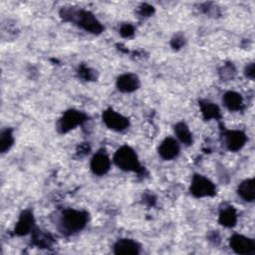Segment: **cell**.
I'll return each instance as SVG.
<instances>
[{
  "instance_id": "obj_1",
  "label": "cell",
  "mask_w": 255,
  "mask_h": 255,
  "mask_svg": "<svg viewBox=\"0 0 255 255\" xmlns=\"http://www.w3.org/2000/svg\"><path fill=\"white\" fill-rule=\"evenodd\" d=\"M60 16L64 21L73 22L92 34H101L104 31L102 23L90 11L72 7H63L60 11Z\"/></svg>"
},
{
  "instance_id": "obj_2",
  "label": "cell",
  "mask_w": 255,
  "mask_h": 255,
  "mask_svg": "<svg viewBox=\"0 0 255 255\" xmlns=\"http://www.w3.org/2000/svg\"><path fill=\"white\" fill-rule=\"evenodd\" d=\"M89 214L84 210L65 209L59 220V229L66 235L81 231L88 223Z\"/></svg>"
},
{
  "instance_id": "obj_3",
  "label": "cell",
  "mask_w": 255,
  "mask_h": 255,
  "mask_svg": "<svg viewBox=\"0 0 255 255\" xmlns=\"http://www.w3.org/2000/svg\"><path fill=\"white\" fill-rule=\"evenodd\" d=\"M114 162L119 168L125 171H132L136 173L143 171L135 151L128 145H123L115 152Z\"/></svg>"
},
{
  "instance_id": "obj_4",
  "label": "cell",
  "mask_w": 255,
  "mask_h": 255,
  "mask_svg": "<svg viewBox=\"0 0 255 255\" xmlns=\"http://www.w3.org/2000/svg\"><path fill=\"white\" fill-rule=\"evenodd\" d=\"M86 121L87 116L83 112L77 110H69L65 112L60 118L57 124V128L61 133H66L74 129L76 127L82 125Z\"/></svg>"
},
{
  "instance_id": "obj_5",
  "label": "cell",
  "mask_w": 255,
  "mask_h": 255,
  "mask_svg": "<svg viewBox=\"0 0 255 255\" xmlns=\"http://www.w3.org/2000/svg\"><path fill=\"white\" fill-rule=\"evenodd\" d=\"M189 190L190 193L197 198L213 196L216 193V187L214 183L201 174L193 175Z\"/></svg>"
},
{
  "instance_id": "obj_6",
  "label": "cell",
  "mask_w": 255,
  "mask_h": 255,
  "mask_svg": "<svg viewBox=\"0 0 255 255\" xmlns=\"http://www.w3.org/2000/svg\"><path fill=\"white\" fill-rule=\"evenodd\" d=\"M102 118L105 125L109 128L116 131H123L129 125L128 118L115 112L113 109H107L106 111H104Z\"/></svg>"
},
{
  "instance_id": "obj_7",
  "label": "cell",
  "mask_w": 255,
  "mask_h": 255,
  "mask_svg": "<svg viewBox=\"0 0 255 255\" xmlns=\"http://www.w3.org/2000/svg\"><path fill=\"white\" fill-rule=\"evenodd\" d=\"M229 244L231 249L237 253L242 255H249L255 253V242L253 239L246 237L241 234H233L230 237Z\"/></svg>"
},
{
  "instance_id": "obj_8",
  "label": "cell",
  "mask_w": 255,
  "mask_h": 255,
  "mask_svg": "<svg viewBox=\"0 0 255 255\" xmlns=\"http://www.w3.org/2000/svg\"><path fill=\"white\" fill-rule=\"evenodd\" d=\"M224 140L229 150L237 151L245 145L247 141V136L242 130H227L224 132Z\"/></svg>"
},
{
  "instance_id": "obj_9",
  "label": "cell",
  "mask_w": 255,
  "mask_h": 255,
  "mask_svg": "<svg viewBox=\"0 0 255 255\" xmlns=\"http://www.w3.org/2000/svg\"><path fill=\"white\" fill-rule=\"evenodd\" d=\"M90 166L95 174L104 175L111 168V159L105 151L100 150L92 157Z\"/></svg>"
},
{
  "instance_id": "obj_10",
  "label": "cell",
  "mask_w": 255,
  "mask_h": 255,
  "mask_svg": "<svg viewBox=\"0 0 255 255\" xmlns=\"http://www.w3.org/2000/svg\"><path fill=\"white\" fill-rule=\"evenodd\" d=\"M180 151L178 141L173 137H166L162 140L158 146V154L165 160H171L175 158Z\"/></svg>"
},
{
  "instance_id": "obj_11",
  "label": "cell",
  "mask_w": 255,
  "mask_h": 255,
  "mask_svg": "<svg viewBox=\"0 0 255 255\" xmlns=\"http://www.w3.org/2000/svg\"><path fill=\"white\" fill-rule=\"evenodd\" d=\"M140 86L138 77L131 73H126L121 75L117 80V87L120 92L131 93L136 91Z\"/></svg>"
},
{
  "instance_id": "obj_12",
  "label": "cell",
  "mask_w": 255,
  "mask_h": 255,
  "mask_svg": "<svg viewBox=\"0 0 255 255\" xmlns=\"http://www.w3.org/2000/svg\"><path fill=\"white\" fill-rule=\"evenodd\" d=\"M34 224H35V220H34V215L32 211L29 209H26L19 216V219L15 226V233L20 236L26 235L33 231V229L35 228Z\"/></svg>"
},
{
  "instance_id": "obj_13",
  "label": "cell",
  "mask_w": 255,
  "mask_h": 255,
  "mask_svg": "<svg viewBox=\"0 0 255 255\" xmlns=\"http://www.w3.org/2000/svg\"><path fill=\"white\" fill-rule=\"evenodd\" d=\"M140 251L139 244L129 238L119 239L114 245V253L120 255H136Z\"/></svg>"
},
{
  "instance_id": "obj_14",
  "label": "cell",
  "mask_w": 255,
  "mask_h": 255,
  "mask_svg": "<svg viewBox=\"0 0 255 255\" xmlns=\"http://www.w3.org/2000/svg\"><path fill=\"white\" fill-rule=\"evenodd\" d=\"M218 221L225 227H233L237 222V213L232 205L224 204L219 210Z\"/></svg>"
},
{
  "instance_id": "obj_15",
  "label": "cell",
  "mask_w": 255,
  "mask_h": 255,
  "mask_svg": "<svg viewBox=\"0 0 255 255\" xmlns=\"http://www.w3.org/2000/svg\"><path fill=\"white\" fill-rule=\"evenodd\" d=\"M222 102L224 106L232 112H237L242 109L243 99L242 96L234 91H228L224 94L222 98Z\"/></svg>"
},
{
  "instance_id": "obj_16",
  "label": "cell",
  "mask_w": 255,
  "mask_h": 255,
  "mask_svg": "<svg viewBox=\"0 0 255 255\" xmlns=\"http://www.w3.org/2000/svg\"><path fill=\"white\" fill-rule=\"evenodd\" d=\"M238 195L247 202H252L255 198V181L253 178L243 180L237 188Z\"/></svg>"
},
{
  "instance_id": "obj_17",
  "label": "cell",
  "mask_w": 255,
  "mask_h": 255,
  "mask_svg": "<svg viewBox=\"0 0 255 255\" xmlns=\"http://www.w3.org/2000/svg\"><path fill=\"white\" fill-rule=\"evenodd\" d=\"M199 107H200L201 114L205 120L207 121L212 119L217 120L220 118V110L215 104L209 101H200Z\"/></svg>"
},
{
  "instance_id": "obj_18",
  "label": "cell",
  "mask_w": 255,
  "mask_h": 255,
  "mask_svg": "<svg viewBox=\"0 0 255 255\" xmlns=\"http://www.w3.org/2000/svg\"><path fill=\"white\" fill-rule=\"evenodd\" d=\"M174 132L177 138L185 145H190L193 141L192 133L189 130L187 125L183 122H179L174 126Z\"/></svg>"
},
{
  "instance_id": "obj_19",
  "label": "cell",
  "mask_w": 255,
  "mask_h": 255,
  "mask_svg": "<svg viewBox=\"0 0 255 255\" xmlns=\"http://www.w3.org/2000/svg\"><path fill=\"white\" fill-rule=\"evenodd\" d=\"M32 241L36 246L44 248L51 245L52 237L48 233H45L35 227L32 231Z\"/></svg>"
},
{
  "instance_id": "obj_20",
  "label": "cell",
  "mask_w": 255,
  "mask_h": 255,
  "mask_svg": "<svg viewBox=\"0 0 255 255\" xmlns=\"http://www.w3.org/2000/svg\"><path fill=\"white\" fill-rule=\"evenodd\" d=\"M14 142V137L12 133V129L6 128L1 132L0 135V150L1 152H6L8 151L11 146L13 145Z\"/></svg>"
},
{
  "instance_id": "obj_21",
  "label": "cell",
  "mask_w": 255,
  "mask_h": 255,
  "mask_svg": "<svg viewBox=\"0 0 255 255\" xmlns=\"http://www.w3.org/2000/svg\"><path fill=\"white\" fill-rule=\"evenodd\" d=\"M79 75L85 79L86 81H91V80H94L95 77H96V74H95V71H93L92 69L86 67V66H81L79 68Z\"/></svg>"
},
{
  "instance_id": "obj_22",
  "label": "cell",
  "mask_w": 255,
  "mask_h": 255,
  "mask_svg": "<svg viewBox=\"0 0 255 255\" xmlns=\"http://www.w3.org/2000/svg\"><path fill=\"white\" fill-rule=\"evenodd\" d=\"M133 33H134V28L129 23H125L120 28V34L125 38L131 37L133 35Z\"/></svg>"
},
{
  "instance_id": "obj_23",
  "label": "cell",
  "mask_w": 255,
  "mask_h": 255,
  "mask_svg": "<svg viewBox=\"0 0 255 255\" xmlns=\"http://www.w3.org/2000/svg\"><path fill=\"white\" fill-rule=\"evenodd\" d=\"M153 12H154V8L151 5H148V4H142L138 9V13L142 17H148Z\"/></svg>"
},
{
  "instance_id": "obj_24",
  "label": "cell",
  "mask_w": 255,
  "mask_h": 255,
  "mask_svg": "<svg viewBox=\"0 0 255 255\" xmlns=\"http://www.w3.org/2000/svg\"><path fill=\"white\" fill-rule=\"evenodd\" d=\"M184 45V38L181 34L175 35L171 40V47L173 49H179Z\"/></svg>"
},
{
  "instance_id": "obj_25",
  "label": "cell",
  "mask_w": 255,
  "mask_h": 255,
  "mask_svg": "<svg viewBox=\"0 0 255 255\" xmlns=\"http://www.w3.org/2000/svg\"><path fill=\"white\" fill-rule=\"evenodd\" d=\"M244 74L247 78L253 80L254 79V76H255V66H254V63H250L248 64L245 69H244Z\"/></svg>"
},
{
  "instance_id": "obj_26",
  "label": "cell",
  "mask_w": 255,
  "mask_h": 255,
  "mask_svg": "<svg viewBox=\"0 0 255 255\" xmlns=\"http://www.w3.org/2000/svg\"><path fill=\"white\" fill-rule=\"evenodd\" d=\"M223 78H233L234 74H235V69L232 65H226L223 67Z\"/></svg>"
},
{
  "instance_id": "obj_27",
  "label": "cell",
  "mask_w": 255,
  "mask_h": 255,
  "mask_svg": "<svg viewBox=\"0 0 255 255\" xmlns=\"http://www.w3.org/2000/svg\"><path fill=\"white\" fill-rule=\"evenodd\" d=\"M143 199H144V200H148V201H149V204H152V203L154 202V200H155V198L153 197V195H152L151 193H148V194H144V196H143Z\"/></svg>"
}]
</instances>
